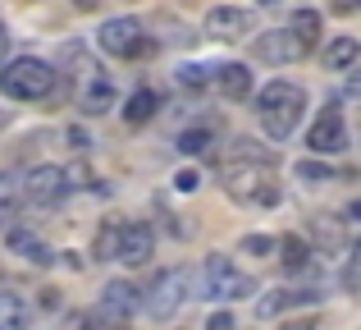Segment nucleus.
Segmentation results:
<instances>
[{
	"label": "nucleus",
	"instance_id": "f257e3e1",
	"mask_svg": "<svg viewBox=\"0 0 361 330\" xmlns=\"http://www.w3.org/2000/svg\"><path fill=\"white\" fill-rule=\"evenodd\" d=\"M302 110H307V92H302L298 83H288V78L265 83L261 97H256V119H261L265 138H274V143H283V138L298 129Z\"/></svg>",
	"mask_w": 361,
	"mask_h": 330
},
{
	"label": "nucleus",
	"instance_id": "f03ea898",
	"mask_svg": "<svg viewBox=\"0 0 361 330\" xmlns=\"http://www.w3.org/2000/svg\"><path fill=\"white\" fill-rule=\"evenodd\" d=\"M0 92L9 101H46L55 92V69L46 60H32V55L9 60L5 73H0Z\"/></svg>",
	"mask_w": 361,
	"mask_h": 330
},
{
	"label": "nucleus",
	"instance_id": "7ed1b4c3",
	"mask_svg": "<svg viewBox=\"0 0 361 330\" xmlns=\"http://www.w3.org/2000/svg\"><path fill=\"white\" fill-rule=\"evenodd\" d=\"M188 294H192V276H188L183 266H174V271H160V276L151 280L142 307H147L151 322H174V312L188 303Z\"/></svg>",
	"mask_w": 361,
	"mask_h": 330
},
{
	"label": "nucleus",
	"instance_id": "20e7f679",
	"mask_svg": "<svg viewBox=\"0 0 361 330\" xmlns=\"http://www.w3.org/2000/svg\"><path fill=\"white\" fill-rule=\"evenodd\" d=\"M202 280H206V298H220V303H238V298L256 294L252 276H247V271H238L229 257H220V252H211V257H206Z\"/></svg>",
	"mask_w": 361,
	"mask_h": 330
},
{
	"label": "nucleus",
	"instance_id": "39448f33",
	"mask_svg": "<svg viewBox=\"0 0 361 330\" xmlns=\"http://www.w3.org/2000/svg\"><path fill=\"white\" fill-rule=\"evenodd\" d=\"M224 179H229V193L233 197H247V202H261V206H274V202H279V188H274L270 170H265L261 161L229 165V170H224Z\"/></svg>",
	"mask_w": 361,
	"mask_h": 330
},
{
	"label": "nucleus",
	"instance_id": "423d86ee",
	"mask_svg": "<svg viewBox=\"0 0 361 330\" xmlns=\"http://www.w3.org/2000/svg\"><path fill=\"white\" fill-rule=\"evenodd\" d=\"M101 51L106 55H119V60H133V55H151V42H142V28L137 18H106L97 33Z\"/></svg>",
	"mask_w": 361,
	"mask_h": 330
},
{
	"label": "nucleus",
	"instance_id": "0eeeda50",
	"mask_svg": "<svg viewBox=\"0 0 361 330\" xmlns=\"http://www.w3.org/2000/svg\"><path fill=\"white\" fill-rule=\"evenodd\" d=\"M64 193H69V175H64L60 165H37V170H27V179H23V202L55 206V202H64Z\"/></svg>",
	"mask_w": 361,
	"mask_h": 330
},
{
	"label": "nucleus",
	"instance_id": "6e6552de",
	"mask_svg": "<svg viewBox=\"0 0 361 330\" xmlns=\"http://www.w3.org/2000/svg\"><path fill=\"white\" fill-rule=\"evenodd\" d=\"M307 147H311L316 156H338V152H348V124H343V110H338V106H325V110H320V119L311 124Z\"/></svg>",
	"mask_w": 361,
	"mask_h": 330
},
{
	"label": "nucleus",
	"instance_id": "1a4fd4ad",
	"mask_svg": "<svg viewBox=\"0 0 361 330\" xmlns=\"http://www.w3.org/2000/svg\"><path fill=\"white\" fill-rule=\"evenodd\" d=\"M252 55H256V60H265V64H293V60L307 55V46H302L288 28H270V33H261L252 42Z\"/></svg>",
	"mask_w": 361,
	"mask_h": 330
},
{
	"label": "nucleus",
	"instance_id": "9d476101",
	"mask_svg": "<svg viewBox=\"0 0 361 330\" xmlns=\"http://www.w3.org/2000/svg\"><path fill=\"white\" fill-rule=\"evenodd\" d=\"M156 257V234L147 230L142 220H123V234H119V257L123 266H147Z\"/></svg>",
	"mask_w": 361,
	"mask_h": 330
},
{
	"label": "nucleus",
	"instance_id": "9b49d317",
	"mask_svg": "<svg viewBox=\"0 0 361 330\" xmlns=\"http://www.w3.org/2000/svg\"><path fill=\"white\" fill-rule=\"evenodd\" d=\"M133 307H137V289H133L128 280H110V285H106V294H101L97 317H106L110 326H128Z\"/></svg>",
	"mask_w": 361,
	"mask_h": 330
},
{
	"label": "nucleus",
	"instance_id": "f8f14e48",
	"mask_svg": "<svg viewBox=\"0 0 361 330\" xmlns=\"http://www.w3.org/2000/svg\"><path fill=\"white\" fill-rule=\"evenodd\" d=\"M206 37H211V42H238V37H247V9L215 5L211 14H206Z\"/></svg>",
	"mask_w": 361,
	"mask_h": 330
},
{
	"label": "nucleus",
	"instance_id": "ddd939ff",
	"mask_svg": "<svg viewBox=\"0 0 361 330\" xmlns=\"http://www.w3.org/2000/svg\"><path fill=\"white\" fill-rule=\"evenodd\" d=\"M316 289H274V294H265L261 303H256V312L261 317H279V312H288V307H307V303H316Z\"/></svg>",
	"mask_w": 361,
	"mask_h": 330
},
{
	"label": "nucleus",
	"instance_id": "4468645a",
	"mask_svg": "<svg viewBox=\"0 0 361 330\" xmlns=\"http://www.w3.org/2000/svg\"><path fill=\"white\" fill-rule=\"evenodd\" d=\"M215 88L229 101H247V92H252V69H247V64H224V69L215 73Z\"/></svg>",
	"mask_w": 361,
	"mask_h": 330
},
{
	"label": "nucleus",
	"instance_id": "2eb2a0df",
	"mask_svg": "<svg viewBox=\"0 0 361 330\" xmlns=\"http://www.w3.org/2000/svg\"><path fill=\"white\" fill-rule=\"evenodd\" d=\"M9 248L23 252V261H32V266H51V261H55V252L46 248L37 234H27V230H9Z\"/></svg>",
	"mask_w": 361,
	"mask_h": 330
},
{
	"label": "nucleus",
	"instance_id": "dca6fc26",
	"mask_svg": "<svg viewBox=\"0 0 361 330\" xmlns=\"http://www.w3.org/2000/svg\"><path fill=\"white\" fill-rule=\"evenodd\" d=\"M78 106L87 110V115H106L110 106H115V88H110L106 78H87V88H82V97H78Z\"/></svg>",
	"mask_w": 361,
	"mask_h": 330
},
{
	"label": "nucleus",
	"instance_id": "f3484780",
	"mask_svg": "<svg viewBox=\"0 0 361 330\" xmlns=\"http://www.w3.org/2000/svg\"><path fill=\"white\" fill-rule=\"evenodd\" d=\"M288 33H293V37H298V42L311 51V46H316L320 37H325V23H320V14H316V9H298V14L288 18Z\"/></svg>",
	"mask_w": 361,
	"mask_h": 330
},
{
	"label": "nucleus",
	"instance_id": "a211bd4d",
	"mask_svg": "<svg viewBox=\"0 0 361 330\" xmlns=\"http://www.w3.org/2000/svg\"><path fill=\"white\" fill-rule=\"evenodd\" d=\"M274 252H279V261H283L288 271H307V261H311L307 239H298V234H283V239H274Z\"/></svg>",
	"mask_w": 361,
	"mask_h": 330
},
{
	"label": "nucleus",
	"instance_id": "6ab92c4d",
	"mask_svg": "<svg viewBox=\"0 0 361 330\" xmlns=\"http://www.w3.org/2000/svg\"><path fill=\"white\" fill-rule=\"evenodd\" d=\"M357 55H361L357 37H334V42L320 51V60H325L329 69H348V64H357Z\"/></svg>",
	"mask_w": 361,
	"mask_h": 330
},
{
	"label": "nucleus",
	"instance_id": "aec40b11",
	"mask_svg": "<svg viewBox=\"0 0 361 330\" xmlns=\"http://www.w3.org/2000/svg\"><path fill=\"white\" fill-rule=\"evenodd\" d=\"M119 234H123V220H101L97 239H92V252H97L101 261H115L119 257Z\"/></svg>",
	"mask_w": 361,
	"mask_h": 330
},
{
	"label": "nucleus",
	"instance_id": "412c9836",
	"mask_svg": "<svg viewBox=\"0 0 361 330\" xmlns=\"http://www.w3.org/2000/svg\"><path fill=\"white\" fill-rule=\"evenodd\" d=\"M156 106H160V97L151 88H137L128 97V106H123V119H128V124H147L151 115H156Z\"/></svg>",
	"mask_w": 361,
	"mask_h": 330
},
{
	"label": "nucleus",
	"instance_id": "4be33fe9",
	"mask_svg": "<svg viewBox=\"0 0 361 330\" xmlns=\"http://www.w3.org/2000/svg\"><path fill=\"white\" fill-rule=\"evenodd\" d=\"M27 326V303L9 289H0V330H23Z\"/></svg>",
	"mask_w": 361,
	"mask_h": 330
},
{
	"label": "nucleus",
	"instance_id": "5701e85b",
	"mask_svg": "<svg viewBox=\"0 0 361 330\" xmlns=\"http://www.w3.org/2000/svg\"><path fill=\"white\" fill-rule=\"evenodd\" d=\"M174 147L183 156H202V152H211V129H188V134H178L174 138Z\"/></svg>",
	"mask_w": 361,
	"mask_h": 330
},
{
	"label": "nucleus",
	"instance_id": "b1692460",
	"mask_svg": "<svg viewBox=\"0 0 361 330\" xmlns=\"http://www.w3.org/2000/svg\"><path fill=\"white\" fill-rule=\"evenodd\" d=\"M178 88L202 92V88H211V73H206L202 64H183V69H178Z\"/></svg>",
	"mask_w": 361,
	"mask_h": 330
},
{
	"label": "nucleus",
	"instance_id": "393cba45",
	"mask_svg": "<svg viewBox=\"0 0 361 330\" xmlns=\"http://www.w3.org/2000/svg\"><path fill=\"white\" fill-rule=\"evenodd\" d=\"M298 179H307V184H325V179H334V170H329L325 161H302Z\"/></svg>",
	"mask_w": 361,
	"mask_h": 330
},
{
	"label": "nucleus",
	"instance_id": "a878e982",
	"mask_svg": "<svg viewBox=\"0 0 361 330\" xmlns=\"http://www.w3.org/2000/svg\"><path fill=\"white\" fill-rule=\"evenodd\" d=\"M316 234L329 243V248H338V243H343V230L334 225V216H320V220H316Z\"/></svg>",
	"mask_w": 361,
	"mask_h": 330
},
{
	"label": "nucleus",
	"instance_id": "bb28decb",
	"mask_svg": "<svg viewBox=\"0 0 361 330\" xmlns=\"http://www.w3.org/2000/svg\"><path fill=\"white\" fill-rule=\"evenodd\" d=\"M243 252H252V257H270V252H274V239H265V234H247V239H243Z\"/></svg>",
	"mask_w": 361,
	"mask_h": 330
},
{
	"label": "nucleus",
	"instance_id": "cd10ccee",
	"mask_svg": "<svg viewBox=\"0 0 361 330\" xmlns=\"http://www.w3.org/2000/svg\"><path fill=\"white\" fill-rule=\"evenodd\" d=\"M197 184H202V179H197V170H178V175H174V188H178V193H197Z\"/></svg>",
	"mask_w": 361,
	"mask_h": 330
},
{
	"label": "nucleus",
	"instance_id": "c85d7f7f",
	"mask_svg": "<svg viewBox=\"0 0 361 330\" xmlns=\"http://www.w3.org/2000/svg\"><path fill=\"white\" fill-rule=\"evenodd\" d=\"M206 330H238V322H233L229 312H211V322H206Z\"/></svg>",
	"mask_w": 361,
	"mask_h": 330
},
{
	"label": "nucleus",
	"instance_id": "c756f323",
	"mask_svg": "<svg viewBox=\"0 0 361 330\" xmlns=\"http://www.w3.org/2000/svg\"><path fill=\"white\" fill-rule=\"evenodd\" d=\"M82 330H123V326H110L106 317H87V322H82Z\"/></svg>",
	"mask_w": 361,
	"mask_h": 330
},
{
	"label": "nucleus",
	"instance_id": "7c9ffc66",
	"mask_svg": "<svg viewBox=\"0 0 361 330\" xmlns=\"http://www.w3.org/2000/svg\"><path fill=\"white\" fill-rule=\"evenodd\" d=\"M5 55H9V28L0 23V60H5Z\"/></svg>",
	"mask_w": 361,
	"mask_h": 330
},
{
	"label": "nucleus",
	"instance_id": "2f4dec72",
	"mask_svg": "<svg viewBox=\"0 0 361 330\" xmlns=\"http://www.w3.org/2000/svg\"><path fill=\"white\" fill-rule=\"evenodd\" d=\"M348 92H361V69H353V78H348Z\"/></svg>",
	"mask_w": 361,
	"mask_h": 330
},
{
	"label": "nucleus",
	"instance_id": "473e14b6",
	"mask_svg": "<svg viewBox=\"0 0 361 330\" xmlns=\"http://www.w3.org/2000/svg\"><path fill=\"white\" fill-rule=\"evenodd\" d=\"M283 330H316L311 322H283Z\"/></svg>",
	"mask_w": 361,
	"mask_h": 330
},
{
	"label": "nucleus",
	"instance_id": "72a5a7b5",
	"mask_svg": "<svg viewBox=\"0 0 361 330\" xmlns=\"http://www.w3.org/2000/svg\"><path fill=\"white\" fill-rule=\"evenodd\" d=\"M9 211H14V206H9V202H0V225L9 220Z\"/></svg>",
	"mask_w": 361,
	"mask_h": 330
},
{
	"label": "nucleus",
	"instance_id": "f704fd0d",
	"mask_svg": "<svg viewBox=\"0 0 361 330\" xmlns=\"http://www.w3.org/2000/svg\"><path fill=\"white\" fill-rule=\"evenodd\" d=\"M73 5H78V9H97L101 0H73Z\"/></svg>",
	"mask_w": 361,
	"mask_h": 330
},
{
	"label": "nucleus",
	"instance_id": "c9c22d12",
	"mask_svg": "<svg viewBox=\"0 0 361 330\" xmlns=\"http://www.w3.org/2000/svg\"><path fill=\"white\" fill-rule=\"evenodd\" d=\"M348 211H353V220H361V197H357V202H353V206H348Z\"/></svg>",
	"mask_w": 361,
	"mask_h": 330
},
{
	"label": "nucleus",
	"instance_id": "e433bc0d",
	"mask_svg": "<svg viewBox=\"0 0 361 330\" xmlns=\"http://www.w3.org/2000/svg\"><path fill=\"white\" fill-rule=\"evenodd\" d=\"M357 5H361V0H357ZM338 9H353V0H338Z\"/></svg>",
	"mask_w": 361,
	"mask_h": 330
},
{
	"label": "nucleus",
	"instance_id": "4c0bfd02",
	"mask_svg": "<svg viewBox=\"0 0 361 330\" xmlns=\"http://www.w3.org/2000/svg\"><path fill=\"white\" fill-rule=\"evenodd\" d=\"M261 5H279V0H261Z\"/></svg>",
	"mask_w": 361,
	"mask_h": 330
},
{
	"label": "nucleus",
	"instance_id": "58836bf2",
	"mask_svg": "<svg viewBox=\"0 0 361 330\" xmlns=\"http://www.w3.org/2000/svg\"><path fill=\"white\" fill-rule=\"evenodd\" d=\"M0 188H5V175H0Z\"/></svg>",
	"mask_w": 361,
	"mask_h": 330
}]
</instances>
